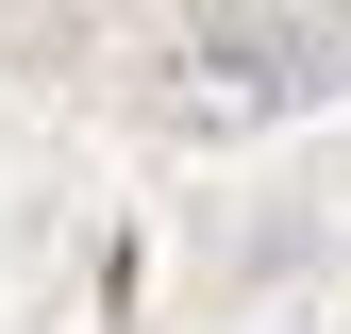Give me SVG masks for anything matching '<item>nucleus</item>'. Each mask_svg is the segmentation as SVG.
Returning a JSON list of instances; mask_svg holds the SVG:
<instances>
[{"label":"nucleus","instance_id":"nucleus-1","mask_svg":"<svg viewBox=\"0 0 351 334\" xmlns=\"http://www.w3.org/2000/svg\"><path fill=\"white\" fill-rule=\"evenodd\" d=\"M184 101H318V84H351V34H318V17H201L184 34Z\"/></svg>","mask_w":351,"mask_h":334}]
</instances>
